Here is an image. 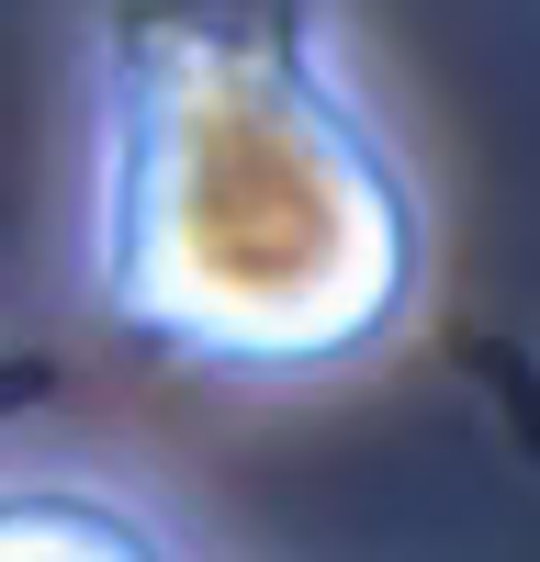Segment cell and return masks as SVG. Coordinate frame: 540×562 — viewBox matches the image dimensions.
Segmentation results:
<instances>
[{"label": "cell", "instance_id": "cell-1", "mask_svg": "<svg viewBox=\"0 0 540 562\" xmlns=\"http://www.w3.org/2000/svg\"><path fill=\"white\" fill-rule=\"evenodd\" d=\"M79 281L214 383H327L428 293V203L315 0H169L90 45Z\"/></svg>", "mask_w": 540, "mask_h": 562}, {"label": "cell", "instance_id": "cell-2", "mask_svg": "<svg viewBox=\"0 0 540 562\" xmlns=\"http://www.w3.org/2000/svg\"><path fill=\"white\" fill-rule=\"evenodd\" d=\"M0 562H192V540H180L135 484L12 473L0 484Z\"/></svg>", "mask_w": 540, "mask_h": 562}]
</instances>
